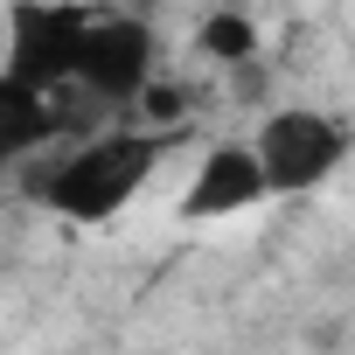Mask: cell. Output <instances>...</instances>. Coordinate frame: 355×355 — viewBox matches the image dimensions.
<instances>
[{"instance_id": "1", "label": "cell", "mask_w": 355, "mask_h": 355, "mask_svg": "<svg viewBox=\"0 0 355 355\" xmlns=\"http://www.w3.org/2000/svg\"><path fill=\"white\" fill-rule=\"evenodd\" d=\"M160 167V139L153 132H98V139H77L63 146L42 174H35V202L70 216V223H112Z\"/></svg>"}, {"instance_id": "3", "label": "cell", "mask_w": 355, "mask_h": 355, "mask_svg": "<svg viewBox=\"0 0 355 355\" xmlns=\"http://www.w3.org/2000/svg\"><path fill=\"white\" fill-rule=\"evenodd\" d=\"M91 21L98 15L77 8V0H15V8H8V56H0V70L21 77L42 98H56L63 84H77Z\"/></svg>"}, {"instance_id": "6", "label": "cell", "mask_w": 355, "mask_h": 355, "mask_svg": "<svg viewBox=\"0 0 355 355\" xmlns=\"http://www.w3.org/2000/svg\"><path fill=\"white\" fill-rule=\"evenodd\" d=\"M56 98H42V91H28L21 77H8L0 70V160H28L35 146H49L56 139Z\"/></svg>"}, {"instance_id": "2", "label": "cell", "mask_w": 355, "mask_h": 355, "mask_svg": "<svg viewBox=\"0 0 355 355\" xmlns=\"http://www.w3.org/2000/svg\"><path fill=\"white\" fill-rule=\"evenodd\" d=\"M251 153L265 167V189L272 196H313V189L334 182L341 160L355 153V132H348V119H334L320 105H279V112L258 119Z\"/></svg>"}, {"instance_id": "5", "label": "cell", "mask_w": 355, "mask_h": 355, "mask_svg": "<svg viewBox=\"0 0 355 355\" xmlns=\"http://www.w3.org/2000/svg\"><path fill=\"white\" fill-rule=\"evenodd\" d=\"M146 77H153V28L132 15H98L77 63V91H91L98 105H125L146 91Z\"/></svg>"}, {"instance_id": "7", "label": "cell", "mask_w": 355, "mask_h": 355, "mask_svg": "<svg viewBox=\"0 0 355 355\" xmlns=\"http://www.w3.org/2000/svg\"><path fill=\"white\" fill-rule=\"evenodd\" d=\"M196 42H202V56H216V63H251L258 56V21L251 15H237V8H216V15H202V28H196Z\"/></svg>"}, {"instance_id": "4", "label": "cell", "mask_w": 355, "mask_h": 355, "mask_svg": "<svg viewBox=\"0 0 355 355\" xmlns=\"http://www.w3.org/2000/svg\"><path fill=\"white\" fill-rule=\"evenodd\" d=\"M258 202H272V189H265V167H258L251 139H216L196 160V174H189L182 202H174V216H182V223H230V216H244Z\"/></svg>"}]
</instances>
